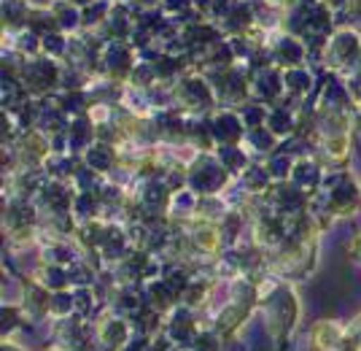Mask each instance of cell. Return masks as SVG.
I'll return each instance as SVG.
<instances>
[{"label": "cell", "mask_w": 361, "mask_h": 351, "mask_svg": "<svg viewBox=\"0 0 361 351\" xmlns=\"http://www.w3.org/2000/svg\"><path fill=\"white\" fill-rule=\"evenodd\" d=\"M133 338L130 324L119 316H108V319L94 324V343L100 351H121Z\"/></svg>", "instance_id": "obj_1"}, {"label": "cell", "mask_w": 361, "mask_h": 351, "mask_svg": "<svg viewBox=\"0 0 361 351\" xmlns=\"http://www.w3.org/2000/svg\"><path fill=\"white\" fill-rule=\"evenodd\" d=\"M343 335H345V330L337 321H318L310 333V340H313L316 351H334L340 346Z\"/></svg>", "instance_id": "obj_2"}, {"label": "cell", "mask_w": 361, "mask_h": 351, "mask_svg": "<svg viewBox=\"0 0 361 351\" xmlns=\"http://www.w3.org/2000/svg\"><path fill=\"white\" fill-rule=\"evenodd\" d=\"M3 351H19V349H16V346H8V343H6V346H3Z\"/></svg>", "instance_id": "obj_3"}]
</instances>
